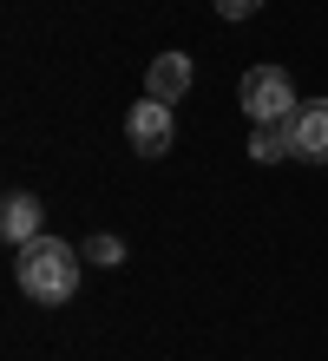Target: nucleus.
I'll list each match as a JSON object with an SVG mask.
<instances>
[{
  "instance_id": "1",
  "label": "nucleus",
  "mask_w": 328,
  "mask_h": 361,
  "mask_svg": "<svg viewBox=\"0 0 328 361\" xmlns=\"http://www.w3.org/2000/svg\"><path fill=\"white\" fill-rule=\"evenodd\" d=\"M13 283H20L27 302H47V309L53 302H73V289H79V250L40 230L33 243L13 250Z\"/></svg>"
},
{
  "instance_id": "2",
  "label": "nucleus",
  "mask_w": 328,
  "mask_h": 361,
  "mask_svg": "<svg viewBox=\"0 0 328 361\" xmlns=\"http://www.w3.org/2000/svg\"><path fill=\"white\" fill-rule=\"evenodd\" d=\"M236 99H243L250 125H282V118H296V105H302L282 66H250L243 86H236Z\"/></svg>"
},
{
  "instance_id": "3",
  "label": "nucleus",
  "mask_w": 328,
  "mask_h": 361,
  "mask_svg": "<svg viewBox=\"0 0 328 361\" xmlns=\"http://www.w3.org/2000/svg\"><path fill=\"white\" fill-rule=\"evenodd\" d=\"M125 138H131V152H138V158H164L171 145H178V118H171V105L145 92L125 112Z\"/></svg>"
},
{
  "instance_id": "4",
  "label": "nucleus",
  "mask_w": 328,
  "mask_h": 361,
  "mask_svg": "<svg viewBox=\"0 0 328 361\" xmlns=\"http://www.w3.org/2000/svg\"><path fill=\"white\" fill-rule=\"evenodd\" d=\"M289 132H296V158H309V164H328V99H309V105H296Z\"/></svg>"
},
{
  "instance_id": "5",
  "label": "nucleus",
  "mask_w": 328,
  "mask_h": 361,
  "mask_svg": "<svg viewBox=\"0 0 328 361\" xmlns=\"http://www.w3.org/2000/svg\"><path fill=\"white\" fill-rule=\"evenodd\" d=\"M145 92L164 99V105H178L190 92V53H158V59H151V73H145Z\"/></svg>"
},
{
  "instance_id": "6",
  "label": "nucleus",
  "mask_w": 328,
  "mask_h": 361,
  "mask_svg": "<svg viewBox=\"0 0 328 361\" xmlns=\"http://www.w3.org/2000/svg\"><path fill=\"white\" fill-rule=\"evenodd\" d=\"M40 217H47V210H40L33 190H13L7 210H0V230H7V243H13V250H20V243H33V237H40Z\"/></svg>"
},
{
  "instance_id": "7",
  "label": "nucleus",
  "mask_w": 328,
  "mask_h": 361,
  "mask_svg": "<svg viewBox=\"0 0 328 361\" xmlns=\"http://www.w3.org/2000/svg\"><path fill=\"white\" fill-rule=\"evenodd\" d=\"M250 158H256V164H282V158H296V132H289V118H282V125H250Z\"/></svg>"
},
{
  "instance_id": "8",
  "label": "nucleus",
  "mask_w": 328,
  "mask_h": 361,
  "mask_svg": "<svg viewBox=\"0 0 328 361\" xmlns=\"http://www.w3.org/2000/svg\"><path fill=\"white\" fill-rule=\"evenodd\" d=\"M85 257H92L99 269H112V263H125V243L119 237H92V243H85Z\"/></svg>"
},
{
  "instance_id": "9",
  "label": "nucleus",
  "mask_w": 328,
  "mask_h": 361,
  "mask_svg": "<svg viewBox=\"0 0 328 361\" xmlns=\"http://www.w3.org/2000/svg\"><path fill=\"white\" fill-rule=\"evenodd\" d=\"M262 7V0H217V13H224V20H250Z\"/></svg>"
}]
</instances>
